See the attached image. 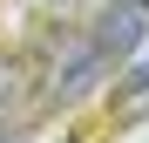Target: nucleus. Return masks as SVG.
<instances>
[{"label": "nucleus", "instance_id": "7ed1b4c3", "mask_svg": "<svg viewBox=\"0 0 149 143\" xmlns=\"http://www.w3.org/2000/svg\"><path fill=\"white\" fill-rule=\"evenodd\" d=\"M27 102V61H7L0 55V130H7V116Z\"/></svg>", "mask_w": 149, "mask_h": 143}, {"label": "nucleus", "instance_id": "39448f33", "mask_svg": "<svg viewBox=\"0 0 149 143\" xmlns=\"http://www.w3.org/2000/svg\"><path fill=\"white\" fill-rule=\"evenodd\" d=\"M115 7H142V14H149V0H115Z\"/></svg>", "mask_w": 149, "mask_h": 143}, {"label": "nucleus", "instance_id": "f257e3e1", "mask_svg": "<svg viewBox=\"0 0 149 143\" xmlns=\"http://www.w3.org/2000/svg\"><path fill=\"white\" fill-rule=\"evenodd\" d=\"M102 48H95L88 34H68L47 48V82H41V102H74L81 89H95V75H102Z\"/></svg>", "mask_w": 149, "mask_h": 143}, {"label": "nucleus", "instance_id": "f03ea898", "mask_svg": "<svg viewBox=\"0 0 149 143\" xmlns=\"http://www.w3.org/2000/svg\"><path fill=\"white\" fill-rule=\"evenodd\" d=\"M88 41L102 48V61H129L136 48L149 41V14H142V7H115V0H109L102 20L88 27Z\"/></svg>", "mask_w": 149, "mask_h": 143}, {"label": "nucleus", "instance_id": "20e7f679", "mask_svg": "<svg viewBox=\"0 0 149 143\" xmlns=\"http://www.w3.org/2000/svg\"><path fill=\"white\" fill-rule=\"evenodd\" d=\"M122 95H149V55L129 61V75H122Z\"/></svg>", "mask_w": 149, "mask_h": 143}]
</instances>
